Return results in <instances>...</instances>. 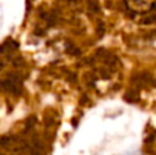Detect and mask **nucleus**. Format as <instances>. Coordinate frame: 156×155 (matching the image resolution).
<instances>
[{
    "mask_svg": "<svg viewBox=\"0 0 156 155\" xmlns=\"http://www.w3.org/2000/svg\"><path fill=\"white\" fill-rule=\"evenodd\" d=\"M125 3L130 11L137 14H144L154 8L156 0H125Z\"/></svg>",
    "mask_w": 156,
    "mask_h": 155,
    "instance_id": "obj_1",
    "label": "nucleus"
}]
</instances>
